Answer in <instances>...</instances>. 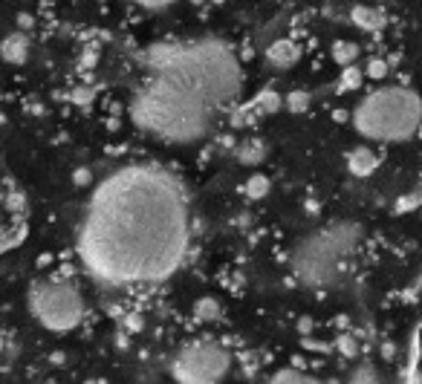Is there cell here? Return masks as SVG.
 <instances>
[{"label": "cell", "instance_id": "6da1fadb", "mask_svg": "<svg viewBox=\"0 0 422 384\" xmlns=\"http://www.w3.org/2000/svg\"><path fill=\"white\" fill-rule=\"evenodd\" d=\"M188 225L180 191L148 168H127L95 191L81 225L84 266L107 283L157 280L177 269Z\"/></svg>", "mask_w": 422, "mask_h": 384}, {"label": "cell", "instance_id": "7a4b0ae2", "mask_svg": "<svg viewBox=\"0 0 422 384\" xmlns=\"http://www.w3.org/2000/svg\"><path fill=\"white\" fill-rule=\"evenodd\" d=\"M211 104L200 90L171 72H157L133 95L136 125L168 145H191L205 136L211 125Z\"/></svg>", "mask_w": 422, "mask_h": 384}, {"label": "cell", "instance_id": "3957f363", "mask_svg": "<svg viewBox=\"0 0 422 384\" xmlns=\"http://www.w3.org/2000/svg\"><path fill=\"white\" fill-rule=\"evenodd\" d=\"M150 58L157 64V72H171L177 79L188 81L211 104L232 102L240 90V67L235 61V55L226 47H220L217 41L191 44L182 49L157 47Z\"/></svg>", "mask_w": 422, "mask_h": 384}, {"label": "cell", "instance_id": "277c9868", "mask_svg": "<svg viewBox=\"0 0 422 384\" xmlns=\"http://www.w3.org/2000/svg\"><path fill=\"white\" fill-rule=\"evenodd\" d=\"M361 240V225L353 220H336L301 240L292 252V272L304 286H333L341 278V266Z\"/></svg>", "mask_w": 422, "mask_h": 384}, {"label": "cell", "instance_id": "5b68a950", "mask_svg": "<svg viewBox=\"0 0 422 384\" xmlns=\"http://www.w3.org/2000/svg\"><path fill=\"white\" fill-rule=\"evenodd\" d=\"M422 125V99L405 87H382L356 104L353 127L370 142H405Z\"/></svg>", "mask_w": 422, "mask_h": 384}, {"label": "cell", "instance_id": "8992f818", "mask_svg": "<svg viewBox=\"0 0 422 384\" xmlns=\"http://www.w3.org/2000/svg\"><path fill=\"white\" fill-rule=\"evenodd\" d=\"M29 310L49 333H70L84 321L87 303L70 280H38L29 289Z\"/></svg>", "mask_w": 422, "mask_h": 384}, {"label": "cell", "instance_id": "52a82bcc", "mask_svg": "<svg viewBox=\"0 0 422 384\" xmlns=\"http://www.w3.org/2000/svg\"><path fill=\"white\" fill-rule=\"evenodd\" d=\"M232 370V355L214 341H191L177 350L171 361V376L182 384H214Z\"/></svg>", "mask_w": 422, "mask_h": 384}, {"label": "cell", "instance_id": "ba28073f", "mask_svg": "<svg viewBox=\"0 0 422 384\" xmlns=\"http://www.w3.org/2000/svg\"><path fill=\"white\" fill-rule=\"evenodd\" d=\"M29 52H32V44H29L26 32H12V35H6L3 41H0V58H3L6 64H12V67L26 64Z\"/></svg>", "mask_w": 422, "mask_h": 384}, {"label": "cell", "instance_id": "9c48e42d", "mask_svg": "<svg viewBox=\"0 0 422 384\" xmlns=\"http://www.w3.org/2000/svg\"><path fill=\"white\" fill-rule=\"evenodd\" d=\"M376 168H379V157H376V150L370 145H356L347 153V170L353 177L368 179V177L376 174Z\"/></svg>", "mask_w": 422, "mask_h": 384}, {"label": "cell", "instance_id": "30bf717a", "mask_svg": "<svg viewBox=\"0 0 422 384\" xmlns=\"http://www.w3.org/2000/svg\"><path fill=\"white\" fill-rule=\"evenodd\" d=\"M266 61H269L275 70H290L301 61V49L295 41H286V38H281V41L269 44V49H266Z\"/></svg>", "mask_w": 422, "mask_h": 384}, {"label": "cell", "instance_id": "8fae6325", "mask_svg": "<svg viewBox=\"0 0 422 384\" xmlns=\"http://www.w3.org/2000/svg\"><path fill=\"white\" fill-rule=\"evenodd\" d=\"M350 21L361 32H376V29L385 26V12L379 6H370V3H359L350 9Z\"/></svg>", "mask_w": 422, "mask_h": 384}, {"label": "cell", "instance_id": "7c38bea8", "mask_svg": "<svg viewBox=\"0 0 422 384\" xmlns=\"http://www.w3.org/2000/svg\"><path fill=\"white\" fill-rule=\"evenodd\" d=\"M235 157L243 162V165H260L266 159V145L260 139H246L240 142V147L235 150Z\"/></svg>", "mask_w": 422, "mask_h": 384}, {"label": "cell", "instance_id": "4fadbf2b", "mask_svg": "<svg viewBox=\"0 0 422 384\" xmlns=\"http://www.w3.org/2000/svg\"><path fill=\"white\" fill-rule=\"evenodd\" d=\"M359 55H361V49H359V44H353V41H336V44H333V61H336L341 70L350 67V64H356Z\"/></svg>", "mask_w": 422, "mask_h": 384}, {"label": "cell", "instance_id": "5bb4252c", "mask_svg": "<svg viewBox=\"0 0 422 384\" xmlns=\"http://www.w3.org/2000/svg\"><path fill=\"white\" fill-rule=\"evenodd\" d=\"M194 312H197V318L200 321H214V318H220V301L217 298H200L197 303H194Z\"/></svg>", "mask_w": 422, "mask_h": 384}, {"label": "cell", "instance_id": "9a60e30c", "mask_svg": "<svg viewBox=\"0 0 422 384\" xmlns=\"http://www.w3.org/2000/svg\"><path fill=\"white\" fill-rule=\"evenodd\" d=\"M266 194H269V179H266L263 174L249 177V182H246V197H252V200H263Z\"/></svg>", "mask_w": 422, "mask_h": 384}, {"label": "cell", "instance_id": "2e32d148", "mask_svg": "<svg viewBox=\"0 0 422 384\" xmlns=\"http://www.w3.org/2000/svg\"><path fill=\"white\" fill-rule=\"evenodd\" d=\"M361 79H364V72L356 67V64H350V67H344V72H341V90H359L361 87Z\"/></svg>", "mask_w": 422, "mask_h": 384}, {"label": "cell", "instance_id": "e0dca14e", "mask_svg": "<svg viewBox=\"0 0 422 384\" xmlns=\"http://www.w3.org/2000/svg\"><path fill=\"white\" fill-rule=\"evenodd\" d=\"M283 104L290 107L292 113H304L306 107H310V95H306V93H301V90H295V93H290V95H286V99H283Z\"/></svg>", "mask_w": 422, "mask_h": 384}, {"label": "cell", "instance_id": "ac0fdd59", "mask_svg": "<svg viewBox=\"0 0 422 384\" xmlns=\"http://www.w3.org/2000/svg\"><path fill=\"white\" fill-rule=\"evenodd\" d=\"M258 110H263V113H275V110H281V95L272 93V90L260 93V95H258Z\"/></svg>", "mask_w": 422, "mask_h": 384}, {"label": "cell", "instance_id": "d6986e66", "mask_svg": "<svg viewBox=\"0 0 422 384\" xmlns=\"http://www.w3.org/2000/svg\"><path fill=\"white\" fill-rule=\"evenodd\" d=\"M350 378H353V381H379L373 364H361V367H356V373H353Z\"/></svg>", "mask_w": 422, "mask_h": 384}, {"label": "cell", "instance_id": "ffe728a7", "mask_svg": "<svg viewBox=\"0 0 422 384\" xmlns=\"http://www.w3.org/2000/svg\"><path fill=\"white\" fill-rule=\"evenodd\" d=\"M272 381H310V378H306L304 373H298V370H278L275 376H272Z\"/></svg>", "mask_w": 422, "mask_h": 384}, {"label": "cell", "instance_id": "44dd1931", "mask_svg": "<svg viewBox=\"0 0 422 384\" xmlns=\"http://www.w3.org/2000/svg\"><path fill=\"white\" fill-rule=\"evenodd\" d=\"M136 6H142V9H150V12H159V9H168L174 0H133Z\"/></svg>", "mask_w": 422, "mask_h": 384}, {"label": "cell", "instance_id": "7402d4cb", "mask_svg": "<svg viewBox=\"0 0 422 384\" xmlns=\"http://www.w3.org/2000/svg\"><path fill=\"white\" fill-rule=\"evenodd\" d=\"M368 75H373V79H385V75H388V64L379 61V58H373V61L368 64Z\"/></svg>", "mask_w": 422, "mask_h": 384}, {"label": "cell", "instance_id": "603a6c76", "mask_svg": "<svg viewBox=\"0 0 422 384\" xmlns=\"http://www.w3.org/2000/svg\"><path fill=\"white\" fill-rule=\"evenodd\" d=\"M338 347H341V355H356V353H359L356 338H347V335H344V338L338 341Z\"/></svg>", "mask_w": 422, "mask_h": 384}, {"label": "cell", "instance_id": "cb8c5ba5", "mask_svg": "<svg viewBox=\"0 0 422 384\" xmlns=\"http://www.w3.org/2000/svg\"><path fill=\"white\" fill-rule=\"evenodd\" d=\"M24 205H26V200H24L21 194H12V197H9V208H12V211H17V208H24Z\"/></svg>", "mask_w": 422, "mask_h": 384}, {"label": "cell", "instance_id": "d4e9b609", "mask_svg": "<svg viewBox=\"0 0 422 384\" xmlns=\"http://www.w3.org/2000/svg\"><path fill=\"white\" fill-rule=\"evenodd\" d=\"M17 24H21V29H29L32 26V15H17Z\"/></svg>", "mask_w": 422, "mask_h": 384}]
</instances>
